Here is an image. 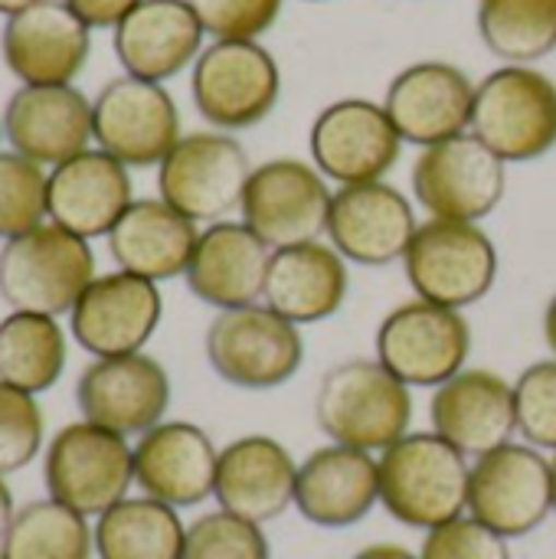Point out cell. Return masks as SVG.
<instances>
[{"instance_id":"37","label":"cell","mask_w":556,"mask_h":559,"mask_svg":"<svg viewBox=\"0 0 556 559\" xmlns=\"http://www.w3.org/2000/svg\"><path fill=\"white\" fill-rule=\"evenodd\" d=\"M43 409L33 393L0 383V475L26 468L43 449Z\"/></svg>"},{"instance_id":"21","label":"cell","mask_w":556,"mask_h":559,"mask_svg":"<svg viewBox=\"0 0 556 559\" xmlns=\"http://www.w3.org/2000/svg\"><path fill=\"white\" fill-rule=\"evenodd\" d=\"M433 432L469 459H482L518 432L514 383L485 367H465L433 393Z\"/></svg>"},{"instance_id":"22","label":"cell","mask_w":556,"mask_h":559,"mask_svg":"<svg viewBox=\"0 0 556 559\" xmlns=\"http://www.w3.org/2000/svg\"><path fill=\"white\" fill-rule=\"evenodd\" d=\"M220 449L213 439L184 419L161 423L138 436L134 445V485L144 498L170 508H197L216 491Z\"/></svg>"},{"instance_id":"14","label":"cell","mask_w":556,"mask_h":559,"mask_svg":"<svg viewBox=\"0 0 556 559\" xmlns=\"http://www.w3.org/2000/svg\"><path fill=\"white\" fill-rule=\"evenodd\" d=\"M95 144L125 167H161L180 134V111L161 82L118 75L92 102Z\"/></svg>"},{"instance_id":"3","label":"cell","mask_w":556,"mask_h":559,"mask_svg":"<svg viewBox=\"0 0 556 559\" xmlns=\"http://www.w3.org/2000/svg\"><path fill=\"white\" fill-rule=\"evenodd\" d=\"M92 278L95 255L88 239L56 223H39L0 249V298L13 311L69 314Z\"/></svg>"},{"instance_id":"5","label":"cell","mask_w":556,"mask_h":559,"mask_svg":"<svg viewBox=\"0 0 556 559\" xmlns=\"http://www.w3.org/2000/svg\"><path fill=\"white\" fill-rule=\"evenodd\" d=\"M190 95L216 131H246L275 111L282 72L259 39H213L193 62Z\"/></svg>"},{"instance_id":"6","label":"cell","mask_w":556,"mask_h":559,"mask_svg":"<svg viewBox=\"0 0 556 559\" xmlns=\"http://www.w3.org/2000/svg\"><path fill=\"white\" fill-rule=\"evenodd\" d=\"M498 249L478 223L426 219L406 255V282L416 298L465 311L498 282Z\"/></svg>"},{"instance_id":"1","label":"cell","mask_w":556,"mask_h":559,"mask_svg":"<svg viewBox=\"0 0 556 559\" xmlns=\"http://www.w3.org/2000/svg\"><path fill=\"white\" fill-rule=\"evenodd\" d=\"M315 423L334 445L387 452L410 436L413 393L377 357L344 360L318 383Z\"/></svg>"},{"instance_id":"11","label":"cell","mask_w":556,"mask_h":559,"mask_svg":"<svg viewBox=\"0 0 556 559\" xmlns=\"http://www.w3.org/2000/svg\"><path fill=\"white\" fill-rule=\"evenodd\" d=\"M508 193V164L472 131L423 147L413 164V197L429 219L482 223Z\"/></svg>"},{"instance_id":"20","label":"cell","mask_w":556,"mask_h":559,"mask_svg":"<svg viewBox=\"0 0 556 559\" xmlns=\"http://www.w3.org/2000/svg\"><path fill=\"white\" fill-rule=\"evenodd\" d=\"M88 26L66 0H39L7 16L0 52L23 85H72L88 59Z\"/></svg>"},{"instance_id":"42","label":"cell","mask_w":556,"mask_h":559,"mask_svg":"<svg viewBox=\"0 0 556 559\" xmlns=\"http://www.w3.org/2000/svg\"><path fill=\"white\" fill-rule=\"evenodd\" d=\"M354 559H419V554H413L400 544H374V547H364Z\"/></svg>"},{"instance_id":"44","label":"cell","mask_w":556,"mask_h":559,"mask_svg":"<svg viewBox=\"0 0 556 559\" xmlns=\"http://www.w3.org/2000/svg\"><path fill=\"white\" fill-rule=\"evenodd\" d=\"M544 341H547L551 354L556 357V292L554 298L547 301V308H544Z\"/></svg>"},{"instance_id":"43","label":"cell","mask_w":556,"mask_h":559,"mask_svg":"<svg viewBox=\"0 0 556 559\" xmlns=\"http://www.w3.org/2000/svg\"><path fill=\"white\" fill-rule=\"evenodd\" d=\"M13 514H16V511H13V498H10V488L3 485V475H0V540L7 537Z\"/></svg>"},{"instance_id":"28","label":"cell","mask_w":556,"mask_h":559,"mask_svg":"<svg viewBox=\"0 0 556 559\" xmlns=\"http://www.w3.org/2000/svg\"><path fill=\"white\" fill-rule=\"evenodd\" d=\"M206 29L187 0H141L115 26V56L125 75L167 82L203 52Z\"/></svg>"},{"instance_id":"2","label":"cell","mask_w":556,"mask_h":559,"mask_svg":"<svg viewBox=\"0 0 556 559\" xmlns=\"http://www.w3.org/2000/svg\"><path fill=\"white\" fill-rule=\"evenodd\" d=\"M380 504L413 531H436L469 511L472 465L436 432H410L377 459Z\"/></svg>"},{"instance_id":"23","label":"cell","mask_w":556,"mask_h":559,"mask_svg":"<svg viewBox=\"0 0 556 559\" xmlns=\"http://www.w3.org/2000/svg\"><path fill=\"white\" fill-rule=\"evenodd\" d=\"M272 246L259 239L242 219H223L200 229L193 259L187 265V288L216 311L259 305L265 295Z\"/></svg>"},{"instance_id":"16","label":"cell","mask_w":556,"mask_h":559,"mask_svg":"<svg viewBox=\"0 0 556 559\" xmlns=\"http://www.w3.org/2000/svg\"><path fill=\"white\" fill-rule=\"evenodd\" d=\"M161 314L164 298L157 282L118 269L92 278L69 311V334L95 360L141 354L154 337Z\"/></svg>"},{"instance_id":"17","label":"cell","mask_w":556,"mask_h":559,"mask_svg":"<svg viewBox=\"0 0 556 559\" xmlns=\"http://www.w3.org/2000/svg\"><path fill=\"white\" fill-rule=\"evenodd\" d=\"M75 406L85 423L118 436H144L164 423L170 377L161 360L141 354L92 360L75 380Z\"/></svg>"},{"instance_id":"24","label":"cell","mask_w":556,"mask_h":559,"mask_svg":"<svg viewBox=\"0 0 556 559\" xmlns=\"http://www.w3.org/2000/svg\"><path fill=\"white\" fill-rule=\"evenodd\" d=\"M3 131L16 154L59 167L88 151L92 102L75 85H23L7 102Z\"/></svg>"},{"instance_id":"46","label":"cell","mask_w":556,"mask_h":559,"mask_svg":"<svg viewBox=\"0 0 556 559\" xmlns=\"http://www.w3.org/2000/svg\"><path fill=\"white\" fill-rule=\"evenodd\" d=\"M551 465H554V514H556V452H554V462H551Z\"/></svg>"},{"instance_id":"18","label":"cell","mask_w":556,"mask_h":559,"mask_svg":"<svg viewBox=\"0 0 556 559\" xmlns=\"http://www.w3.org/2000/svg\"><path fill=\"white\" fill-rule=\"evenodd\" d=\"M475 105V82L452 62L423 59L393 75L383 108L403 144L433 147L469 134Z\"/></svg>"},{"instance_id":"29","label":"cell","mask_w":556,"mask_h":559,"mask_svg":"<svg viewBox=\"0 0 556 559\" xmlns=\"http://www.w3.org/2000/svg\"><path fill=\"white\" fill-rule=\"evenodd\" d=\"M347 259L331 242H301L272 252L262 301L295 328L334 318L347 301Z\"/></svg>"},{"instance_id":"36","label":"cell","mask_w":556,"mask_h":559,"mask_svg":"<svg viewBox=\"0 0 556 559\" xmlns=\"http://www.w3.org/2000/svg\"><path fill=\"white\" fill-rule=\"evenodd\" d=\"M262 524L242 521L229 511H213L187 527L180 559H269Z\"/></svg>"},{"instance_id":"4","label":"cell","mask_w":556,"mask_h":559,"mask_svg":"<svg viewBox=\"0 0 556 559\" xmlns=\"http://www.w3.org/2000/svg\"><path fill=\"white\" fill-rule=\"evenodd\" d=\"M505 164H524L556 147V82L534 66H501L475 85L472 128Z\"/></svg>"},{"instance_id":"15","label":"cell","mask_w":556,"mask_h":559,"mask_svg":"<svg viewBox=\"0 0 556 559\" xmlns=\"http://www.w3.org/2000/svg\"><path fill=\"white\" fill-rule=\"evenodd\" d=\"M308 147L311 164L328 180L338 187H354L383 180L403 154V138L383 102L338 98L318 111Z\"/></svg>"},{"instance_id":"39","label":"cell","mask_w":556,"mask_h":559,"mask_svg":"<svg viewBox=\"0 0 556 559\" xmlns=\"http://www.w3.org/2000/svg\"><path fill=\"white\" fill-rule=\"evenodd\" d=\"M213 39H259L282 13L285 0H187Z\"/></svg>"},{"instance_id":"30","label":"cell","mask_w":556,"mask_h":559,"mask_svg":"<svg viewBox=\"0 0 556 559\" xmlns=\"http://www.w3.org/2000/svg\"><path fill=\"white\" fill-rule=\"evenodd\" d=\"M197 239V223L161 197L134 200L108 233V252L121 272L141 275L147 282H170L187 275Z\"/></svg>"},{"instance_id":"27","label":"cell","mask_w":556,"mask_h":559,"mask_svg":"<svg viewBox=\"0 0 556 559\" xmlns=\"http://www.w3.org/2000/svg\"><path fill=\"white\" fill-rule=\"evenodd\" d=\"M131 203L128 167L102 147H88L49 174V223L82 239H108Z\"/></svg>"},{"instance_id":"19","label":"cell","mask_w":556,"mask_h":559,"mask_svg":"<svg viewBox=\"0 0 556 559\" xmlns=\"http://www.w3.org/2000/svg\"><path fill=\"white\" fill-rule=\"evenodd\" d=\"M416 229L419 219L413 203L387 180L334 190L328 239L354 265L383 269L403 262Z\"/></svg>"},{"instance_id":"26","label":"cell","mask_w":556,"mask_h":559,"mask_svg":"<svg viewBox=\"0 0 556 559\" xmlns=\"http://www.w3.org/2000/svg\"><path fill=\"white\" fill-rule=\"evenodd\" d=\"M298 462L272 436H242L220 449L216 491L220 511L252 524H269L295 504Z\"/></svg>"},{"instance_id":"13","label":"cell","mask_w":556,"mask_h":559,"mask_svg":"<svg viewBox=\"0 0 556 559\" xmlns=\"http://www.w3.org/2000/svg\"><path fill=\"white\" fill-rule=\"evenodd\" d=\"M331 200L334 190L315 164L275 157L252 167L239 216L272 249H285L328 236Z\"/></svg>"},{"instance_id":"32","label":"cell","mask_w":556,"mask_h":559,"mask_svg":"<svg viewBox=\"0 0 556 559\" xmlns=\"http://www.w3.org/2000/svg\"><path fill=\"white\" fill-rule=\"evenodd\" d=\"M66 370V331L49 314L13 311L0 321V383L46 393Z\"/></svg>"},{"instance_id":"41","label":"cell","mask_w":556,"mask_h":559,"mask_svg":"<svg viewBox=\"0 0 556 559\" xmlns=\"http://www.w3.org/2000/svg\"><path fill=\"white\" fill-rule=\"evenodd\" d=\"M69 10L88 26V29H115L141 0H66Z\"/></svg>"},{"instance_id":"38","label":"cell","mask_w":556,"mask_h":559,"mask_svg":"<svg viewBox=\"0 0 556 559\" xmlns=\"http://www.w3.org/2000/svg\"><path fill=\"white\" fill-rule=\"evenodd\" d=\"M514 413L528 445L556 452V357L531 364L514 380Z\"/></svg>"},{"instance_id":"8","label":"cell","mask_w":556,"mask_h":559,"mask_svg":"<svg viewBox=\"0 0 556 559\" xmlns=\"http://www.w3.org/2000/svg\"><path fill=\"white\" fill-rule=\"evenodd\" d=\"M252 164L226 131L184 134L157 167L161 200L193 223H223L242 210Z\"/></svg>"},{"instance_id":"10","label":"cell","mask_w":556,"mask_h":559,"mask_svg":"<svg viewBox=\"0 0 556 559\" xmlns=\"http://www.w3.org/2000/svg\"><path fill=\"white\" fill-rule=\"evenodd\" d=\"M206 364L239 390L285 386L305 360L301 331L269 305L220 311L203 337Z\"/></svg>"},{"instance_id":"47","label":"cell","mask_w":556,"mask_h":559,"mask_svg":"<svg viewBox=\"0 0 556 559\" xmlns=\"http://www.w3.org/2000/svg\"><path fill=\"white\" fill-rule=\"evenodd\" d=\"M305 3H321V0H305Z\"/></svg>"},{"instance_id":"25","label":"cell","mask_w":556,"mask_h":559,"mask_svg":"<svg viewBox=\"0 0 556 559\" xmlns=\"http://www.w3.org/2000/svg\"><path fill=\"white\" fill-rule=\"evenodd\" d=\"M380 504V465L370 452L324 445L298 465L295 508L324 531L360 524Z\"/></svg>"},{"instance_id":"35","label":"cell","mask_w":556,"mask_h":559,"mask_svg":"<svg viewBox=\"0 0 556 559\" xmlns=\"http://www.w3.org/2000/svg\"><path fill=\"white\" fill-rule=\"evenodd\" d=\"M49 216V174L29 157L0 154V239L10 242Z\"/></svg>"},{"instance_id":"7","label":"cell","mask_w":556,"mask_h":559,"mask_svg":"<svg viewBox=\"0 0 556 559\" xmlns=\"http://www.w3.org/2000/svg\"><path fill=\"white\" fill-rule=\"evenodd\" d=\"M43 481L52 501L82 518H102L134 485V449L118 432L85 419L69 423L46 445Z\"/></svg>"},{"instance_id":"31","label":"cell","mask_w":556,"mask_h":559,"mask_svg":"<svg viewBox=\"0 0 556 559\" xmlns=\"http://www.w3.org/2000/svg\"><path fill=\"white\" fill-rule=\"evenodd\" d=\"M98 559H180L187 527L177 508L154 498H125L95 521Z\"/></svg>"},{"instance_id":"12","label":"cell","mask_w":556,"mask_h":559,"mask_svg":"<svg viewBox=\"0 0 556 559\" xmlns=\"http://www.w3.org/2000/svg\"><path fill=\"white\" fill-rule=\"evenodd\" d=\"M554 514V465L534 445H501L472 465L469 518L518 540Z\"/></svg>"},{"instance_id":"33","label":"cell","mask_w":556,"mask_h":559,"mask_svg":"<svg viewBox=\"0 0 556 559\" xmlns=\"http://www.w3.org/2000/svg\"><path fill=\"white\" fill-rule=\"evenodd\" d=\"M92 550L88 518L52 498L23 504L0 540V559H92Z\"/></svg>"},{"instance_id":"45","label":"cell","mask_w":556,"mask_h":559,"mask_svg":"<svg viewBox=\"0 0 556 559\" xmlns=\"http://www.w3.org/2000/svg\"><path fill=\"white\" fill-rule=\"evenodd\" d=\"M33 3H39V0H0V13H3V16H13V13L26 10V7H33Z\"/></svg>"},{"instance_id":"34","label":"cell","mask_w":556,"mask_h":559,"mask_svg":"<svg viewBox=\"0 0 556 559\" xmlns=\"http://www.w3.org/2000/svg\"><path fill=\"white\" fill-rule=\"evenodd\" d=\"M478 36L505 66H531L556 49V0H478Z\"/></svg>"},{"instance_id":"40","label":"cell","mask_w":556,"mask_h":559,"mask_svg":"<svg viewBox=\"0 0 556 559\" xmlns=\"http://www.w3.org/2000/svg\"><path fill=\"white\" fill-rule=\"evenodd\" d=\"M419 559H511L508 540L475 518H456L436 531H426Z\"/></svg>"},{"instance_id":"9","label":"cell","mask_w":556,"mask_h":559,"mask_svg":"<svg viewBox=\"0 0 556 559\" xmlns=\"http://www.w3.org/2000/svg\"><path fill=\"white\" fill-rule=\"evenodd\" d=\"M472 324L462 311L423 298L397 305L377 328V360L410 390H439L465 370Z\"/></svg>"}]
</instances>
